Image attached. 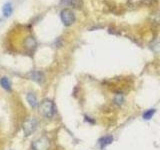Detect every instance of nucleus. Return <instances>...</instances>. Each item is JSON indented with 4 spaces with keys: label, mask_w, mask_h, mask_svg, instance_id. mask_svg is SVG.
I'll list each match as a JSON object with an SVG mask.
<instances>
[{
    "label": "nucleus",
    "mask_w": 160,
    "mask_h": 150,
    "mask_svg": "<svg viewBox=\"0 0 160 150\" xmlns=\"http://www.w3.org/2000/svg\"><path fill=\"white\" fill-rule=\"evenodd\" d=\"M28 76L30 79H32L33 81L37 82V83H42L44 80V75L43 73L39 72V71H32L28 74Z\"/></svg>",
    "instance_id": "nucleus-6"
},
{
    "label": "nucleus",
    "mask_w": 160,
    "mask_h": 150,
    "mask_svg": "<svg viewBox=\"0 0 160 150\" xmlns=\"http://www.w3.org/2000/svg\"><path fill=\"white\" fill-rule=\"evenodd\" d=\"M40 112L43 115L44 117L46 118H52L54 116L55 112H56V108H55V105L53 101L49 99H45L40 104Z\"/></svg>",
    "instance_id": "nucleus-1"
},
{
    "label": "nucleus",
    "mask_w": 160,
    "mask_h": 150,
    "mask_svg": "<svg viewBox=\"0 0 160 150\" xmlns=\"http://www.w3.org/2000/svg\"><path fill=\"white\" fill-rule=\"evenodd\" d=\"M113 142V136L112 135H106L99 139V146L101 149H104L106 146H108L109 144H111Z\"/></svg>",
    "instance_id": "nucleus-5"
},
{
    "label": "nucleus",
    "mask_w": 160,
    "mask_h": 150,
    "mask_svg": "<svg viewBox=\"0 0 160 150\" xmlns=\"http://www.w3.org/2000/svg\"><path fill=\"white\" fill-rule=\"evenodd\" d=\"M37 125H38V121L35 118H31L27 120L26 122L24 124V133L26 136H29V135H31L34 131L35 129L37 128Z\"/></svg>",
    "instance_id": "nucleus-4"
},
{
    "label": "nucleus",
    "mask_w": 160,
    "mask_h": 150,
    "mask_svg": "<svg viewBox=\"0 0 160 150\" xmlns=\"http://www.w3.org/2000/svg\"><path fill=\"white\" fill-rule=\"evenodd\" d=\"M114 101H115V103H116V104L121 105V104L123 103V101H124L123 95H122V94H117V95H116V97H115V99H114Z\"/></svg>",
    "instance_id": "nucleus-13"
},
{
    "label": "nucleus",
    "mask_w": 160,
    "mask_h": 150,
    "mask_svg": "<svg viewBox=\"0 0 160 150\" xmlns=\"http://www.w3.org/2000/svg\"><path fill=\"white\" fill-rule=\"evenodd\" d=\"M0 85H1L5 90H7V91H9V90L11 89V83H10L9 79L7 77H2L0 79Z\"/></svg>",
    "instance_id": "nucleus-10"
},
{
    "label": "nucleus",
    "mask_w": 160,
    "mask_h": 150,
    "mask_svg": "<svg viewBox=\"0 0 160 150\" xmlns=\"http://www.w3.org/2000/svg\"><path fill=\"white\" fill-rule=\"evenodd\" d=\"M61 4L65 6H71L74 8L80 7L82 5L81 0H61Z\"/></svg>",
    "instance_id": "nucleus-7"
},
{
    "label": "nucleus",
    "mask_w": 160,
    "mask_h": 150,
    "mask_svg": "<svg viewBox=\"0 0 160 150\" xmlns=\"http://www.w3.org/2000/svg\"><path fill=\"white\" fill-rule=\"evenodd\" d=\"M26 98H27L28 103L30 104V106H31L32 108H36V107H37V105H38V100H37L36 95H35L34 93L29 92V93L27 94Z\"/></svg>",
    "instance_id": "nucleus-8"
},
{
    "label": "nucleus",
    "mask_w": 160,
    "mask_h": 150,
    "mask_svg": "<svg viewBox=\"0 0 160 150\" xmlns=\"http://www.w3.org/2000/svg\"><path fill=\"white\" fill-rule=\"evenodd\" d=\"M60 18H61V21L65 26H70L75 22V15L68 8H65L60 12Z\"/></svg>",
    "instance_id": "nucleus-2"
},
{
    "label": "nucleus",
    "mask_w": 160,
    "mask_h": 150,
    "mask_svg": "<svg viewBox=\"0 0 160 150\" xmlns=\"http://www.w3.org/2000/svg\"><path fill=\"white\" fill-rule=\"evenodd\" d=\"M12 12H13V8H12L11 3H9V2L5 3L3 5V7H2V13H3L4 16L5 17H9L10 15L12 14Z\"/></svg>",
    "instance_id": "nucleus-9"
},
{
    "label": "nucleus",
    "mask_w": 160,
    "mask_h": 150,
    "mask_svg": "<svg viewBox=\"0 0 160 150\" xmlns=\"http://www.w3.org/2000/svg\"><path fill=\"white\" fill-rule=\"evenodd\" d=\"M36 47V41L33 37H27L26 38V48L30 49V50H33Z\"/></svg>",
    "instance_id": "nucleus-11"
},
{
    "label": "nucleus",
    "mask_w": 160,
    "mask_h": 150,
    "mask_svg": "<svg viewBox=\"0 0 160 150\" xmlns=\"http://www.w3.org/2000/svg\"><path fill=\"white\" fill-rule=\"evenodd\" d=\"M49 147H50V141L46 136L39 137L32 144L33 150H48Z\"/></svg>",
    "instance_id": "nucleus-3"
},
{
    "label": "nucleus",
    "mask_w": 160,
    "mask_h": 150,
    "mask_svg": "<svg viewBox=\"0 0 160 150\" xmlns=\"http://www.w3.org/2000/svg\"><path fill=\"white\" fill-rule=\"evenodd\" d=\"M154 114H155V109H149V110H147V111H145L143 113V118L145 120H149V119H151L153 117Z\"/></svg>",
    "instance_id": "nucleus-12"
}]
</instances>
